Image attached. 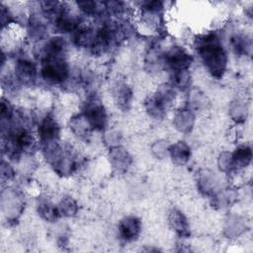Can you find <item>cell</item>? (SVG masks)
<instances>
[{"label": "cell", "instance_id": "obj_1", "mask_svg": "<svg viewBox=\"0 0 253 253\" xmlns=\"http://www.w3.org/2000/svg\"><path fill=\"white\" fill-rule=\"evenodd\" d=\"M198 50L207 69L215 77L225 70L226 54L215 35H208L199 41Z\"/></svg>", "mask_w": 253, "mask_h": 253}, {"label": "cell", "instance_id": "obj_2", "mask_svg": "<svg viewBox=\"0 0 253 253\" xmlns=\"http://www.w3.org/2000/svg\"><path fill=\"white\" fill-rule=\"evenodd\" d=\"M41 74L47 83H62L68 76V67L63 58H44Z\"/></svg>", "mask_w": 253, "mask_h": 253}, {"label": "cell", "instance_id": "obj_3", "mask_svg": "<svg viewBox=\"0 0 253 253\" xmlns=\"http://www.w3.org/2000/svg\"><path fill=\"white\" fill-rule=\"evenodd\" d=\"M164 63L171 71L178 72L188 70L192 63L191 55L181 47H173L164 55Z\"/></svg>", "mask_w": 253, "mask_h": 253}, {"label": "cell", "instance_id": "obj_4", "mask_svg": "<svg viewBox=\"0 0 253 253\" xmlns=\"http://www.w3.org/2000/svg\"><path fill=\"white\" fill-rule=\"evenodd\" d=\"M84 116L88 120L92 128L102 129L106 125V122H107L106 111L103 105L95 99L90 100L89 103H87Z\"/></svg>", "mask_w": 253, "mask_h": 253}, {"label": "cell", "instance_id": "obj_5", "mask_svg": "<svg viewBox=\"0 0 253 253\" xmlns=\"http://www.w3.org/2000/svg\"><path fill=\"white\" fill-rule=\"evenodd\" d=\"M37 77V69L33 62L27 59H19L15 64V78L22 85L34 84Z\"/></svg>", "mask_w": 253, "mask_h": 253}, {"label": "cell", "instance_id": "obj_6", "mask_svg": "<svg viewBox=\"0 0 253 253\" xmlns=\"http://www.w3.org/2000/svg\"><path fill=\"white\" fill-rule=\"evenodd\" d=\"M39 136L43 143L56 141L59 134V126L56 121L50 117H44L39 126Z\"/></svg>", "mask_w": 253, "mask_h": 253}, {"label": "cell", "instance_id": "obj_7", "mask_svg": "<svg viewBox=\"0 0 253 253\" xmlns=\"http://www.w3.org/2000/svg\"><path fill=\"white\" fill-rule=\"evenodd\" d=\"M140 232V221L135 216H126L119 224L120 236L126 241H133Z\"/></svg>", "mask_w": 253, "mask_h": 253}, {"label": "cell", "instance_id": "obj_8", "mask_svg": "<svg viewBox=\"0 0 253 253\" xmlns=\"http://www.w3.org/2000/svg\"><path fill=\"white\" fill-rule=\"evenodd\" d=\"M54 25L56 30L61 33H71L75 32L78 29V21L70 13L64 9H60L56 14Z\"/></svg>", "mask_w": 253, "mask_h": 253}, {"label": "cell", "instance_id": "obj_9", "mask_svg": "<svg viewBox=\"0 0 253 253\" xmlns=\"http://www.w3.org/2000/svg\"><path fill=\"white\" fill-rule=\"evenodd\" d=\"M169 154L174 163L178 165L185 164L190 156H191V149L190 147L183 141H178L168 148Z\"/></svg>", "mask_w": 253, "mask_h": 253}, {"label": "cell", "instance_id": "obj_10", "mask_svg": "<svg viewBox=\"0 0 253 253\" xmlns=\"http://www.w3.org/2000/svg\"><path fill=\"white\" fill-rule=\"evenodd\" d=\"M169 223L172 228L181 236L189 234V224L185 215L178 210H172L169 213Z\"/></svg>", "mask_w": 253, "mask_h": 253}, {"label": "cell", "instance_id": "obj_11", "mask_svg": "<svg viewBox=\"0 0 253 253\" xmlns=\"http://www.w3.org/2000/svg\"><path fill=\"white\" fill-rule=\"evenodd\" d=\"M111 162L113 166L119 171H125L127 169L131 159L126 150L122 147H114L111 150Z\"/></svg>", "mask_w": 253, "mask_h": 253}, {"label": "cell", "instance_id": "obj_12", "mask_svg": "<svg viewBox=\"0 0 253 253\" xmlns=\"http://www.w3.org/2000/svg\"><path fill=\"white\" fill-rule=\"evenodd\" d=\"M194 115L191 112V110H180L174 119V124L176 126V128L180 130L181 132H188L192 129L194 125Z\"/></svg>", "mask_w": 253, "mask_h": 253}, {"label": "cell", "instance_id": "obj_13", "mask_svg": "<svg viewBox=\"0 0 253 253\" xmlns=\"http://www.w3.org/2000/svg\"><path fill=\"white\" fill-rule=\"evenodd\" d=\"M251 157H252V151L249 146L243 145L238 147L235 150V152L232 154L233 169L247 166L251 161Z\"/></svg>", "mask_w": 253, "mask_h": 253}, {"label": "cell", "instance_id": "obj_14", "mask_svg": "<svg viewBox=\"0 0 253 253\" xmlns=\"http://www.w3.org/2000/svg\"><path fill=\"white\" fill-rule=\"evenodd\" d=\"M154 97L166 109L168 106L171 105L172 101L174 100V97H175L174 87L169 84H163L158 88Z\"/></svg>", "mask_w": 253, "mask_h": 253}, {"label": "cell", "instance_id": "obj_15", "mask_svg": "<svg viewBox=\"0 0 253 253\" xmlns=\"http://www.w3.org/2000/svg\"><path fill=\"white\" fill-rule=\"evenodd\" d=\"M38 211L41 216L46 221H54L60 215L58 212V209L48 201H43L40 203Z\"/></svg>", "mask_w": 253, "mask_h": 253}, {"label": "cell", "instance_id": "obj_16", "mask_svg": "<svg viewBox=\"0 0 253 253\" xmlns=\"http://www.w3.org/2000/svg\"><path fill=\"white\" fill-rule=\"evenodd\" d=\"M71 127L73 131L79 136H85L90 130L91 126L85 116H77L71 120Z\"/></svg>", "mask_w": 253, "mask_h": 253}, {"label": "cell", "instance_id": "obj_17", "mask_svg": "<svg viewBox=\"0 0 253 253\" xmlns=\"http://www.w3.org/2000/svg\"><path fill=\"white\" fill-rule=\"evenodd\" d=\"M114 97L121 107H126L129 104L131 98V91L126 85L119 84L114 92Z\"/></svg>", "mask_w": 253, "mask_h": 253}, {"label": "cell", "instance_id": "obj_18", "mask_svg": "<svg viewBox=\"0 0 253 253\" xmlns=\"http://www.w3.org/2000/svg\"><path fill=\"white\" fill-rule=\"evenodd\" d=\"M145 107H146L147 113L155 119L161 118L165 111V108L159 103V101L154 96L150 97L146 100Z\"/></svg>", "mask_w": 253, "mask_h": 253}, {"label": "cell", "instance_id": "obj_19", "mask_svg": "<svg viewBox=\"0 0 253 253\" xmlns=\"http://www.w3.org/2000/svg\"><path fill=\"white\" fill-rule=\"evenodd\" d=\"M58 212L61 215L64 216H71L74 215L77 211V205L73 199L70 197L62 199V201L59 203L58 207Z\"/></svg>", "mask_w": 253, "mask_h": 253}, {"label": "cell", "instance_id": "obj_20", "mask_svg": "<svg viewBox=\"0 0 253 253\" xmlns=\"http://www.w3.org/2000/svg\"><path fill=\"white\" fill-rule=\"evenodd\" d=\"M77 5L86 15H94L98 11V4L94 1H81L78 2Z\"/></svg>", "mask_w": 253, "mask_h": 253}, {"label": "cell", "instance_id": "obj_21", "mask_svg": "<svg viewBox=\"0 0 253 253\" xmlns=\"http://www.w3.org/2000/svg\"><path fill=\"white\" fill-rule=\"evenodd\" d=\"M219 168L222 171H229L233 169V162H232V154L229 153H222L218 159Z\"/></svg>", "mask_w": 253, "mask_h": 253}, {"label": "cell", "instance_id": "obj_22", "mask_svg": "<svg viewBox=\"0 0 253 253\" xmlns=\"http://www.w3.org/2000/svg\"><path fill=\"white\" fill-rule=\"evenodd\" d=\"M168 146L166 145L165 141L163 140H160V141H157L154 145H153V152L155 153L156 156L158 157H163L164 154L168 151Z\"/></svg>", "mask_w": 253, "mask_h": 253}, {"label": "cell", "instance_id": "obj_23", "mask_svg": "<svg viewBox=\"0 0 253 253\" xmlns=\"http://www.w3.org/2000/svg\"><path fill=\"white\" fill-rule=\"evenodd\" d=\"M1 176H2V179H6V180H9L13 177V170L12 168L10 167V165L8 163H5V162H2V167H1Z\"/></svg>", "mask_w": 253, "mask_h": 253}]
</instances>
